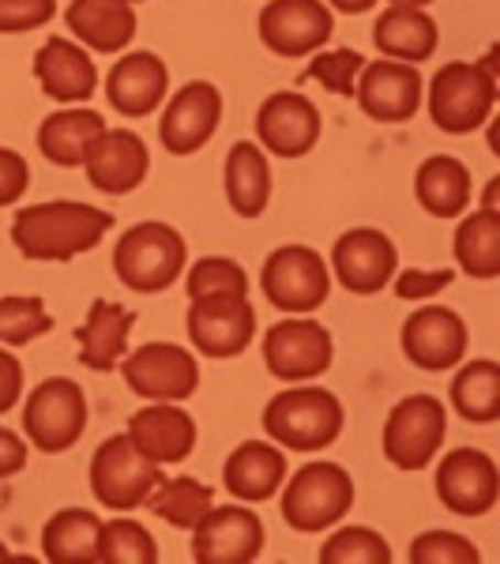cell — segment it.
<instances>
[{"label": "cell", "mask_w": 500, "mask_h": 564, "mask_svg": "<svg viewBox=\"0 0 500 564\" xmlns=\"http://www.w3.org/2000/svg\"><path fill=\"white\" fill-rule=\"evenodd\" d=\"M117 218L95 204L79 199H45L20 207L12 218V245L23 260L68 263L84 252H95L113 230Z\"/></svg>", "instance_id": "obj_1"}, {"label": "cell", "mask_w": 500, "mask_h": 564, "mask_svg": "<svg viewBox=\"0 0 500 564\" xmlns=\"http://www.w3.org/2000/svg\"><path fill=\"white\" fill-rule=\"evenodd\" d=\"M347 411H343L339 395L327 388L308 384H286V391L271 395L263 406V433L275 441L283 452H324L343 436Z\"/></svg>", "instance_id": "obj_2"}, {"label": "cell", "mask_w": 500, "mask_h": 564, "mask_svg": "<svg viewBox=\"0 0 500 564\" xmlns=\"http://www.w3.org/2000/svg\"><path fill=\"white\" fill-rule=\"evenodd\" d=\"M188 268V241L181 238L177 226L148 218L121 234L113 245V271L124 290L132 294H166Z\"/></svg>", "instance_id": "obj_3"}, {"label": "cell", "mask_w": 500, "mask_h": 564, "mask_svg": "<svg viewBox=\"0 0 500 564\" xmlns=\"http://www.w3.org/2000/svg\"><path fill=\"white\" fill-rule=\"evenodd\" d=\"M500 98V79L489 76L478 61H448L425 84L422 106L430 109L433 124L448 135H470L493 121Z\"/></svg>", "instance_id": "obj_4"}, {"label": "cell", "mask_w": 500, "mask_h": 564, "mask_svg": "<svg viewBox=\"0 0 500 564\" xmlns=\"http://www.w3.org/2000/svg\"><path fill=\"white\" fill-rule=\"evenodd\" d=\"M354 478L343 463L313 459L294 470L279 489V512L283 523L297 534H320L343 523L354 508Z\"/></svg>", "instance_id": "obj_5"}, {"label": "cell", "mask_w": 500, "mask_h": 564, "mask_svg": "<svg viewBox=\"0 0 500 564\" xmlns=\"http://www.w3.org/2000/svg\"><path fill=\"white\" fill-rule=\"evenodd\" d=\"M444 436H448V406L430 391H414L388 411L380 448L399 470H425L441 456Z\"/></svg>", "instance_id": "obj_6"}, {"label": "cell", "mask_w": 500, "mask_h": 564, "mask_svg": "<svg viewBox=\"0 0 500 564\" xmlns=\"http://www.w3.org/2000/svg\"><path fill=\"white\" fill-rule=\"evenodd\" d=\"M23 436L45 456L76 448L87 430V395L72 377H45L23 399Z\"/></svg>", "instance_id": "obj_7"}, {"label": "cell", "mask_w": 500, "mask_h": 564, "mask_svg": "<svg viewBox=\"0 0 500 564\" xmlns=\"http://www.w3.org/2000/svg\"><path fill=\"white\" fill-rule=\"evenodd\" d=\"M260 290L279 313L313 316L331 294V271L308 245H279L260 268Z\"/></svg>", "instance_id": "obj_8"}, {"label": "cell", "mask_w": 500, "mask_h": 564, "mask_svg": "<svg viewBox=\"0 0 500 564\" xmlns=\"http://www.w3.org/2000/svg\"><path fill=\"white\" fill-rule=\"evenodd\" d=\"M162 478H166L162 467L140 456L129 433L109 436L90 456V494L109 512H135L140 505H148V497Z\"/></svg>", "instance_id": "obj_9"}, {"label": "cell", "mask_w": 500, "mask_h": 564, "mask_svg": "<svg viewBox=\"0 0 500 564\" xmlns=\"http://www.w3.org/2000/svg\"><path fill=\"white\" fill-rule=\"evenodd\" d=\"M129 391L148 403H188L199 391V361L181 343H143L121 358Z\"/></svg>", "instance_id": "obj_10"}, {"label": "cell", "mask_w": 500, "mask_h": 564, "mask_svg": "<svg viewBox=\"0 0 500 564\" xmlns=\"http://www.w3.org/2000/svg\"><path fill=\"white\" fill-rule=\"evenodd\" d=\"M335 361L331 332L313 316H283L263 332V366L283 384H308Z\"/></svg>", "instance_id": "obj_11"}, {"label": "cell", "mask_w": 500, "mask_h": 564, "mask_svg": "<svg viewBox=\"0 0 500 564\" xmlns=\"http://www.w3.org/2000/svg\"><path fill=\"white\" fill-rule=\"evenodd\" d=\"M185 332L199 358H241L257 339V308L249 297H196L188 302Z\"/></svg>", "instance_id": "obj_12"}, {"label": "cell", "mask_w": 500, "mask_h": 564, "mask_svg": "<svg viewBox=\"0 0 500 564\" xmlns=\"http://www.w3.org/2000/svg\"><path fill=\"white\" fill-rule=\"evenodd\" d=\"M327 271L354 297H372L380 290H388V282L399 271V249L377 226H354V230L339 234V241L331 245V260Z\"/></svg>", "instance_id": "obj_13"}, {"label": "cell", "mask_w": 500, "mask_h": 564, "mask_svg": "<svg viewBox=\"0 0 500 564\" xmlns=\"http://www.w3.org/2000/svg\"><path fill=\"white\" fill-rule=\"evenodd\" d=\"M218 124H222V90L211 79H188L162 102L159 140L170 154L188 159L215 140Z\"/></svg>", "instance_id": "obj_14"}, {"label": "cell", "mask_w": 500, "mask_h": 564, "mask_svg": "<svg viewBox=\"0 0 500 564\" xmlns=\"http://www.w3.org/2000/svg\"><path fill=\"white\" fill-rule=\"evenodd\" d=\"M257 31L275 57L302 61L331 42L335 12L324 0H268L260 8Z\"/></svg>", "instance_id": "obj_15"}, {"label": "cell", "mask_w": 500, "mask_h": 564, "mask_svg": "<svg viewBox=\"0 0 500 564\" xmlns=\"http://www.w3.org/2000/svg\"><path fill=\"white\" fill-rule=\"evenodd\" d=\"M436 500L463 520H478V516L493 512L500 500L497 459L481 448L444 452L441 467H436Z\"/></svg>", "instance_id": "obj_16"}, {"label": "cell", "mask_w": 500, "mask_h": 564, "mask_svg": "<svg viewBox=\"0 0 500 564\" xmlns=\"http://www.w3.org/2000/svg\"><path fill=\"white\" fill-rule=\"evenodd\" d=\"M470 332L463 324V316L448 305L422 302L406 316L399 347H403L406 361L422 372H448L467 358Z\"/></svg>", "instance_id": "obj_17"}, {"label": "cell", "mask_w": 500, "mask_h": 564, "mask_svg": "<svg viewBox=\"0 0 500 564\" xmlns=\"http://www.w3.org/2000/svg\"><path fill=\"white\" fill-rule=\"evenodd\" d=\"M193 561L196 564H252L263 553L268 531L260 512L249 505H211V512L193 531Z\"/></svg>", "instance_id": "obj_18"}, {"label": "cell", "mask_w": 500, "mask_h": 564, "mask_svg": "<svg viewBox=\"0 0 500 564\" xmlns=\"http://www.w3.org/2000/svg\"><path fill=\"white\" fill-rule=\"evenodd\" d=\"M422 95H425V79L422 68L406 65V61H366L358 76V87H354V98H358L361 113L369 121L380 124H406L417 117L422 109Z\"/></svg>", "instance_id": "obj_19"}, {"label": "cell", "mask_w": 500, "mask_h": 564, "mask_svg": "<svg viewBox=\"0 0 500 564\" xmlns=\"http://www.w3.org/2000/svg\"><path fill=\"white\" fill-rule=\"evenodd\" d=\"M324 117L302 90H275L257 109V143L279 159H305L320 143Z\"/></svg>", "instance_id": "obj_20"}, {"label": "cell", "mask_w": 500, "mask_h": 564, "mask_svg": "<svg viewBox=\"0 0 500 564\" xmlns=\"http://www.w3.org/2000/svg\"><path fill=\"white\" fill-rule=\"evenodd\" d=\"M166 95H170V68H166V61L151 50H132V53L124 50L106 76L109 109L129 117V121L159 113Z\"/></svg>", "instance_id": "obj_21"}, {"label": "cell", "mask_w": 500, "mask_h": 564, "mask_svg": "<svg viewBox=\"0 0 500 564\" xmlns=\"http://www.w3.org/2000/svg\"><path fill=\"white\" fill-rule=\"evenodd\" d=\"M34 79L42 95L61 106H87L98 90V65L95 57L65 34H50L39 53H34Z\"/></svg>", "instance_id": "obj_22"}, {"label": "cell", "mask_w": 500, "mask_h": 564, "mask_svg": "<svg viewBox=\"0 0 500 564\" xmlns=\"http://www.w3.org/2000/svg\"><path fill=\"white\" fill-rule=\"evenodd\" d=\"M90 188L102 196H129L151 174V151L132 129H106L84 159Z\"/></svg>", "instance_id": "obj_23"}, {"label": "cell", "mask_w": 500, "mask_h": 564, "mask_svg": "<svg viewBox=\"0 0 500 564\" xmlns=\"http://www.w3.org/2000/svg\"><path fill=\"white\" fill-rule=\"evenodd\" d=\"M124 433L140 448V456L159 463L162 470L174 467V463H185L199 441L196 417L181 403H148L143 411L129 417V430Z\"/></svg>", "instance_id": "obj_24"}, {"label": "cell", "mask_w": 500, "mask_h": 564, "mask_svg": "<svg viewBox=\"0 0 500 564\" xmlns=\"http://www.w3.org/2000/svg\"><path fill=\"white\" fill-rule=\"evenodd\" d=\"M286 470V452L275 441H241L222 463V486L241 505H263L279 497Z\"/></svg>", "instance_id": "obj_25"}, {"label": "cell", "mask_w": 500, "mask_h": 564, "mask_svg": "<svg viewBox=\"0 0 500 564\" xmlns=\"http://www.w3.org/2000/svg\"><path fill=\"white\" fill-rule=\"evenodd\" d=\"M65 23L87 53H106V57L124 53L135 39V8L124 0H72Z\"/></svg>", "instance_id": "obj_26"}, {"label": "cell", "mask_w": 500, "mask_h": 564, "mask_svg": "<svg viewBox=\"0 0 500 564\" xmlns=\"http://www.w3.org/2000/svg\"><path fill=\"white\" fill-rule=\"evenodd\" d=\"M109 129L106 117L90 106H61L39 124V151L50 166L79 170L95 140Z\"/></svg>", "instance_id": "obj_27"}, {"label": "cell", "mask_w": 500, "mask_h": 564, "mask_svg": "<svg viewBox=\"0 0 500 564\" xmlns=\"http://www.w3.org/2000/svg\"><path fill=\"white\" fill-rule=\"evenodd\" d=\"M135 327V313L129 305L106 302V297H95L87 308V321L76 332L79 343V361L90 372H109L121 366V358L129 354V339Z\"/></svg>", "instance_id": "obj_28"}, {"label": "cell", "mask_w": 500, "mask_h": 564, "mask_svg": "<svg viewBox=\"0 0 500 564\" xmlns=\"http://www.w3.org/2000/svg\"><path fill=\"white\" fill-rule=\"evenodd\" d=\"M441 31L430 8H411V4H388L377 15L372 26V45L380 50V57L388 61H406V65H422L436 53Z\"/></svg>", "instance_id": "obj_29"}, {"label": "cell", "mask_w": 500, "mask_h": 564, "mask_svg": "<svg viewBox=\"0 0 500 564\" xmlns=\"http://www.w3.org/2000/svg\"><path fill=\"white\" fill-rule=\"evenodd\" d=\"M414 199L433 218H459L463 212H470L475 181H470L467 162L456 154H430L414 170Z\"/></svg>", "instance_id": "obj_30"}, {"label": "cell", "mask_w": 500, "mask_h": 564, "mask_svg": "<svg viewBox=\"0 0 500 564\" xmlns=\"http://www.w3.org/2000/svg\"><path fill=\"white\" fill-rule=\"evenodd\" d=\"M226 204L238 218H260L271 204V162L252 140H238L226 154Z\"/></svg>", "instance_id": "obj_31"}, {"label": "cell", "mask_w": 500, "mask_h": 564, "mask_svg": "<svg viewBox=\"0 0 500 564\" xmlns=\"http://www.w3.org/2000/svg\"><path fill=\"white\" fill-rule=\"evenodd\" d=\"M452 406L463 422L493 425L500 417V366L493 358H463L452 377Z\"/></svg>", "instance_id": "obj_32"}, {"label": "cell", "mask_w": 500, "mask_h": 564, "mask_svg": "<svg viewBox=\"0 0 500 564\" xmlns=\"http://www.w3.org/2000/svg\"><path fill=\"white\" fill-rule=\"evenodd\" d=\"M102 520L87 508H61L42 527V557L53 564H98Z\"/></svg>", "instance_id": "obj_33"}, {"label": "cell", "mask_w": 500, "mask_h": 564, "mask_svg": "<svg viewBox=\"0 0 500 564\" xmlns=\"http://www.w3.org/2000/svg\"><path fill=\"white\" fill-rule=\"evenodd\" d=\"M452 252H456V263L463 275L470 279H497L500 275V215L493 212H463L456 238H452Z\"/></svg>", "instance_id": "obj_34"}, {"label": "cell", "mask_w": 500, "mask_h": 564, "mask_svg": "<svg viewBox=\"0 0 500 564\" xmlns=\"http://www.w3.org/2000/svg\"><path fill=\"white\" fill-rule=\"evenodd\" d=\"M215 505V489L199 478H162L154 486V494L148 497V508L159 516L162 523H170L174 531H193V527L211 512Z\"/></svg>", "instance_id": "obj_35"}, {"label": "cell", "mask_w": 500, "mask_h": 564, "mask_svg": "<svg viewBox=\"0 0 500 564\" xmlns=\"http://www.w3.org/2000/svg\"><path fill=\"white\" fill-rule=\"evenodd\" d=\"M159 561V542L154 534L132 516H113L102 520L98 534V564H154Z\"/></svg>", "instance_id": "obj_36"}, {"label": "cell", "mask_w": 500, "mask_h": 564, "mask_svg": "<svg viewBox=\"0 0 500 564\" xmlns=\"http://www.w3.org/2000/svg\"><path fill=\"white\" fill-rule=\"evenodd\" d=\"M392 545L366 523H350L327 534L320 545V564H392Z\"/></svg>", "instance_id": "obj_37"}, {"label": "cell", "mask_w": 500, "mask_h": 564, "mask_svg": "<svg viewBox=\"0 0 500 564\" xmlns=\"http://www.w3.org/2000/svg\"><path fill=\"white\" fill-rule=\"evenodd\" d=\"M185 294L196 297H249V271L230 257H199L185 268Z\"/></svg>", "instance_id": "obj_38"}, {"label": "cell", "mask_w": 500, "mask_h": 564, "mask_svg": "<svg viewBox=\"0 0 500 564\" xmlns=\"http://www.w3.org/2000/svg\"><path fill=\"white\" fill-rule=\"evenodd\" d=\"M53 332V316L42 297H0V347H26Z\"/></svg>", "instance_id": "obj_39"}, {"label": "cell", "mask_w": 500, "mask_h": 564, "mask_svg": "<svg viewBox=\"0 0 500 564\" xmlns=\"http://www.w3.org/2000/svg\"><path fill=\"white\" fill-rule=\"evenodd\" d=\"M361 68H366V57L358 50H316L305 68V79H316L324 90L339 98H354Z\"/></svg>", "instance_id": "obj_40"}, {"label": "cell", "mask_w": 500, "mask_h": 564, "mask_svg": "<svg viewBox=\"0 0 500 564\" xmlns=\"http://www.w3.org/2000/svg\"><path fill=\"white\" fill-rule=\"evenodd\" d=\"M411 564H478L481 553L470 539H463L459 531H422L411 542Z\"/></svg>", "instance_id": "obj_41"}, {"label": "cell", "mask_w": 500, "mask_h": 564, "mask_svg": "<svg viewBox=\"0 0 500 564\" xmlns=\"http://www.w3.org/2000/svg\"><path fill=\"white\" fill-rule=\"evenodd\" d=\"M456 282V271L441 268V271H430V268H406V271H395V279L388 286L395 290L399 302H433L436 294Z\"/></svg>", "instance_id": "obj_42"}, {"label": "cell", "mask_w": 500, "mask_h": 564, "mask_svg": "<svg viewBox=\"0 0 500 564\" xmlns=\"http://www.w3.org/2000/svg\"><path fill=\"white\" fill-rule=\"evenodd\" d=\"M57 15V0H0V34L39 31Z\"/></svg>", "instance_id": "obj_43"}, {"label": "cell", "mask_w": 500, "mask_h": 564, "mask_svg": "<svg viewBox=\"0 0 500 564\" xmlns=\"http://www.w3.org/2000/svg\"><path fill=\"white\" fill-rule=\"evenodd\" d=\"M31 188V166L20 151L0 148V212L4 207H15Z\"/></svg>", "instance_id": "obj_44"}, {"label": "cell", "mask_w": 500, "mask_h": 564, "mask_svg": "<svg viewBox=\"0 0 500 564\" xmlns=\"http://www.w3.org/2000/svg\"><path fill=\"white\" fill-rule=\"evenodd\" d=\"M23 384H26V372L20 366V358L12 354V347H0V417L20 406Z\"/></svg>", "instance_id": "obj_45"}, {"label": "cell", "mask_w": 500, "mask_h": 564, "mask_svg": "<svg viewBox=\"0 0 500 564\" xmlns=\"http://www.w3.org/2000/svg\"><path fill=\"white\" fill-rule=\"evenodd\" d=\"M26 459H31V444H26V436L8 430V425H0V481L23 475Z\"/></svg>", "instance_id": "obj_46"}, {"label": "cell", "mask_w": 500, "mask_h": 564, "mask_svg": "<svg viewBox=\"0 0 500 564\" xmlns=\"http://www.w3.org/2000/svg\"><path fill=\"white\" fill-rule=\"evenodd\" d=\"M331 12H343V15H366L377 8V0H324Z\"/></svg>", "instance_id": "obj_47"}, {"label": "cell", "mask_w": 500, "mask_h": 564, "mask_svg": "<svg viewBox=\"0 0 500 564\" xmlns=\"http://www.w3.org/2000/svg\"><path fill=\"white\" fill-rule=\"evenodd\" d=\"M497 196H500V177H489V185H486V196H481V212H493V215H500V204H497Z\"/></svg>", "instance_id": "obj_48"}, {"label": "cell", "mask_w": 500, "mask_h": 564, "mask_svg": "<svg viewBox=\"0 0 500 564\" xmlns=\"http://www.w3.org/2000/svg\"><path fill=\"white\" fill-rule=\"evenodd\" d=\"M388 4H411V8H430L433 0H388Z\"/></svg>", "instance_id": "obj_49"}, {"label": "cell", "mask_w": 500, "mask_h": 564, "mask_svg": "<svg viewBox=\"0 0 500 564\" xmlns=\"http://www.w3.org/2000/svg\"><path fill=\"white\" fill-rule=\"evenodd\" d=\"M8 561H15V557H12V550H8V545L0 542V564H8Z\"/></svg>", "instance_id": "obj_50"}, {"label": "cell", "mask_w": 500, "mask_h": 564, "mask_svg": "<svg viewBox=\"0 0 500 564\" xmlns=\"http://www.w3.org/2000/svg\"><path fill=\"white\" fill-rule=\"evenodd\" d=\"M124 4H132V8H135V4H143V0H124Z\"/></svg>", "instance_id": "obj_51"}]
</instances>
